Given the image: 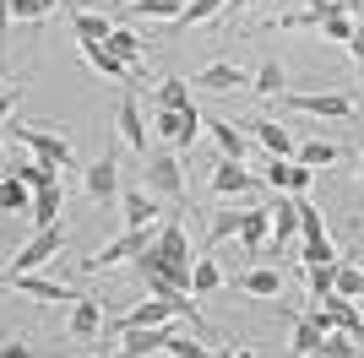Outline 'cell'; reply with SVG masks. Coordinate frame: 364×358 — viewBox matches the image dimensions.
Instances as JSON below:
<instances>
[{"label":"cell","instance_id":"1","mask_svg":"<svg viewBox=\"0 0 364 358\" xmlns=\"http://www.w3.org/2000/svg\"><path fill=\"white\" fill-rule=\"evenodd\" d=\"M0 136H11V141H22V147L38 158V163H49V168H71L76 158H71V141H65V131H33V125H22V119H6L0 125Z\"/></svg>","mask_w":364,"mask_h":358},{"label":"cell","instance_id":"2","mask_svg":"<svg viewBox=\"0 0 364 358\" xmlns=\"http://www.w3.org/2000/svg\"><path fill=\"white\" fill-rule=\"evenodd\" d=\"M0 288H11V293L33 298V304H76V288L55 283V277H38V271H0Z\"/></svg>","mask_w":364,"mask_h":358},{"label":"cell","instance_id":"3","mask_svg":"<svg viewBox=\"0 0 364 358\" xmlns=\"http://www.w3.org/2000/svg\"><path fill=\"white\" fill-rule=\"evenodd\" d=\"M152 136H164V141H180L185 152L201 141V109L185 104V109H152Z\"/></svg>","mask_w":364,"mask_h":358},{"label":"cell","instance_id":"4","mask_svg":"<svg viewBox=\"0 0 364 358\" xmlns=\"http://www.w3.org/2000/svg\"><path fill=\"white\" fill-rule=\"evenodd\" d=\"M60 250H65V223L33 228V239L11 255V271H38V266H49V261H55Z\"/></svg>","mask_w":364,"mask_h":358},{"label":"cell","instance_id":"5","mask_svg":"<svg viewBox=\"0 0 364 358\" xmlns=\"http://www.w3.org/2000/svg\"><path fill=\"white\" fill-rule=\"evenodd\" d=\"M283 104L316 119H353V92H283Z\"/></svg>","mask_w":364,"mask_h":358},{"label":"cell","instance_id":"6","mask_svg":"<svg viewBox=\"0 0 364 358\" xmlns=\"http://www.w3.org/2000/svg\"><path fill=\"white\" fill-rule=\"evenodd\" d=\"M147 244H152L147 228H125V234H120V239H109L98 255H87V261H82V271H104V266H120V261H136Z\"/></svg>","mask_w":364,"mask_h":358},{"label":"cell","instance_id":"7","mask_svg":"<svg viewBox=\"0 0 364 358\" xmlns=\"http://www.w3.org/2000/svg\"><path fill=\"white\" fill-rule=\"evenodd\" d=\"M141 174H147V190H152V195L185 201V168H180V158H174V152H152Z\"/></svg>","mask_w":364,"mask_h":358},{"label":"cell","instance_id":"8","mask_svg":"<svg viewBox=\"0 0 364 358\" xmlns=\"http://www.w3.org/2000/svg\"><path fill=\"white\" fill-rule=\"evenodd\" d=\"M191 87H201V92H250V71L234 65V60H218V65L191 76Z\"/></svg>","mask_w":364,"mask_h":358},{"label":"cell","instance_id":"9","mask_svg":"<svg viewBox=\"0 0 364 358\" xmlns=\"http://www.w3.org/2000/svg\"><path fill=\"white\" fill-rule=\"evenodd\" d=\"M245 136H250L267 158H294V136L283 131L277 119H245Z\"/></svg>","mask_w":364,"mask_h":358},{"label":"cell","instance_id":"10","mask_svg":"<svg viewBox=\"0 0 364 358\" xmlns=\"http://www.w3.org/2000/svg\"><path fill=\"white\" fill-rule=\"evenodd\" d=\"M207 185H213V195H245V190H256L261 179L250 174V168L245 163H234V158H218V168H213V179H207Z\"/></svg>","mask_w":364,"mask_h":358},{"label":"cell","instance_id":"11","mask_svg":"<svg viewBox=\"0 0 364 358\" xmlns=\"http://www.w3.org/2000/svg\"><path fill=\"white\" fill-rule=\"evenodd\" d=\"M82 190H87L92 201H98V207L120 195V163H114V152H104V158H98V163L87 168V179H82Z\"/></svg>","mask_w":364,"mask_h":358},{"label":"cell","instance_id":"12","mask_svg":"<svg viewBox=\"0 0 364 358\" xmlns=\"http://www.w3.org/2000/svg\"><path fill=\"white\" fill-rule=\"evenodd\" d=\"M104 49H109L114 60H120V65H125L131 76H141V65H147V44H141V33H131V28H114V33L104 38Z\"/></svg>","mask_w":364,"mask_h":358},{"label":"cell","instance_id":"13","mask_svg":"<svg viewBox=\"0 0 364 358\" xmlns=\"http://www.w3.org/2000/svg\"><path fill=\"white\" fill-rule=\"evenodd\" d=\"M201 131L218 141V158H234V163L250 158V136H245L240 125H228V119H201Z\"/></svg>","mask_w":364,"mask_h":358},{"label":"cell","instance_id":"14","mask_svg":"<svg viewBox=\"0 0 364 358\" xmlns=\"http://www.w3.org/2000/svg\"><path fill=\"white\" fill-rule=\"evenodd\" d=\"M168 337H174V320H168V326H147V331H125V337H120V358H152V353H164Z\"/></svg>","mask_w":364,"mask_h":358},{"label":"cell","instance_id":"15","mask_svg":"<svg viewBox=\"0 0 364 358\" xmlns=\"http://www.w3.org/2000/svg\"><path fill=\"white\" fill-rule=\"evenodd\" d=\"M114 131H120V141H125L131 152L147 147V125H141V104H136V92H125V98H120V109H114Z\"/></svg>","mask_w":364,"mask_h":358},{"label":"cell","instance_id":"16","mask_svg":"<svg viewBox=\"0 0 364 358\" xmlns=\"http://www.w3.org/2000/svg\"><path fill=\"white\" fill-rule=\"evenodd\" d=\"M272 250H289L294 239H299V207H294V195H272Z\"/></svg>","mask_w":364,"mask_h":358},{"label":"cell","instance_id":"17","mask_svg":"<svg viewBox=\"0 0 364 358\" xmlns=\"http://www.w3.org/2000/svg\"><path fill=\"white\" fill-rule=\"evenodd\" d=\"M65 331H71L76 342L104 337V304H98V298H76V304H71V320H65Z\"/></svg>","mask_w":364,"mask_h":358},{"label":"cell","instance_id":"18","mask_svg":"<svg viewBox=\"0 0 364 358\" xmlns=\"http://www.w3.org/2000/svg\"><path fill=\"white\" fill-rule=\"evenodd\" d=\"M321 310L332 315V326H337V331H348L353 342H364V315H359V304H353V298L326 293V298H321Z\"/></svg>","mask_w":364,"mask_h":358},{"label":"cell","instance_id":"19","mask_svg":"<svg viewBox=\"0 0 364 358\" xmlns=\"http://www.w3.org/2000/svg\"><path fill=\"white\" fill-rule=\"evenodd\" d=\"M120 207H125V228H152L158 223V195L152 190H125Z\"/></svg>","mask_w":364,"mask_h":358},{"label":"cell","instance_id":"20","mask_svg":"<svg viewBox=\"0 0 364 358\" xmlns=\"http://www.w3.org/2000/svg\"><path fill=\"white\" fill-rule=\"evenodd\" d=\"M234 288L250 293V298H277V293H283V271H277V266H250Z\"/></svg>","mask_w":364,"mask_h":358},{"label":"cell","instance_id":"21","mask_svg":"<svg viewBox=\"0 0 364 358\" xmlns=\"http://www.w3.org/2000/svg\"><path fill=\"white\" fill-rule=\"evenodd\" d=\"M228 11V0H185V11L168 22V33H185V28H201V22H218Z\"/></svg>","mask_w":364,"mask_h":358},{"label":"cell","instance_id":"22","mask_svg":"<svg viewBox=\"0 0 364 358\" xmlns=\"http://www.w3.org/2000/svg\"><path fill=\"white\" fill-rule=\"evenodd\" d=\"M250 92H261V98H283V92H289V76H283V60L277 55L261 60V71L250 76Z\"/></svg>","mask_w":364,"mask_h":358},{"label":"cell","instance_id":"23","mask_svg":"<svg viewBox=\"0 0 364 358\" xmlns=\"http://www.w3.org/2000/svg\"><path fill=\"white\" fill-rule=\"evenodd\" d=\"M60 207H65V190H60V185H49V190H33V207H28L33 228H49V223H60Z\"/></svg>","mask_w":364,"mask_h":358},{"label":"cell","instance_id":"24","mask_svg":"<svg viewBox=\"0 0 364 358\" xmlns=\"http://www.w3.org/2000/svg\"><path fill=\"white\" fill-rule=\"evenodd\" d=\"M267 234H272V212L267 207H245V223H240V244L250 255L261 250V244H267Z\"/></svg>","mask_w":364,"mask_h":358},{"label":"cell","instance_id":"25","mask_svg":"<svg viewBox=\"0 0 364 358\" xmlns=\"http://www.w3.org/2000/svg\"><path fill=\"white\" fill-rule=\"evenodd\" d=\"M6 174H16L28 190H49V185H60V168L38 163V158H22V163H6Z\"/></svg>","mask_w":364,"mask_h":358},{"label":"cell","instance_id":"26","mask_svg":"<svg viewBox=\"0 0 364 358\" xmlns=\"http://www.w3.org/2000/svg\"><path fill=\"white\" fill-rule=\"evenodd\" d=\"M71 28H76V44H104L109 33H114V22H109L104 11H76Z\"/></svg>","mask_w":364,"mask_h":358},{"label":"cell","instance_id":"27","mask_svg":"<svg viewBox=\"0 0 364 358\" xmlns=\"http://www.w3.org/2000/svg\"><path fill=\"white\" fill-rule=\"evenodd\" d=\"M343 152L332 147V141H299L294 147V163H304V168H332Z\"/></svg>","mask_w":364,"mask_h":358},{"label":"cell","instance_id":"28","mask_svg":"<svg viewBox=\"0 0 364 358\" xmlns=\"http://www.w3.org/2000/svg\"><path fill=\"white\" fill-rule=\"evenodd\" d=\"M82 60H87V65H92L98 76H114V82H131V71H125V65H120L114 55H109L104 44H82Z\"/></svg>","mask_w":364,"mask_h":358},{"label":"cell","instance_id":"29","mask_svg":"<svg viewBox=\"0 0 364 358\" xmlns=\"http://www.w3.org/2000/svg\"><path fill=\"white\" fill-rule=\"evenodd\" d=\"M28 207H33V190L16 174H0V212H28Z\"/></svg>","mask_w":364,"mask_h":358},{"label":"cell","instance_id":"30","mask_svg":"<svg viewBox=\"0 0 364 358\" xmlns=\"http://www.w3.org/2000/svg\"><path fill=\"white\" fill-rule=\"evenodd\" d=\"M240 223H245V207H223L207 228V244H223V239H240Z\"/></svg>","mask_w":364,"mask_h":358},{"label":"cell","instance_id":"31","mask_svg":"<svg viewBox=\"0 0 364 358\" xmlns=\"http://www.w3.org/2000/svg\"><path fill=\"white\" fill-rule=\"evenodd\" d=\"M223 288V271H218V261H191V293H218Z\"/></svg>","mask_w":364,"mask_h":358},{"label":"cell","instance_id":"32","mask_svg":"<svg viewBox=\"0 0 364 358\" xmlns=\"http://www.w3.org/2000/svg\"><path fill=\"white\" fill-rule=\"evenodd\" d=\"M304 283H310V304H321V298L332 293V283H337V261H326V266H304Z\"/></svg>","mask_w":364,"mask_h":358},{"label":"cell","instance_id":"33","mask_svg":"<svg viewBox=\"0 0 364 358\" xmlns=\"http://www.w3.org/2000/svg\"><path fill=\"white\" fill-rule=\"evenodd\" d=\"M316 358H359V342H353L348 331H326L316 347Z\"/></svg>","mask_w":364,"mask_h":358},{"label":"cell","instance_id":"34","mask_svg":"<svg viewBox=\"0 0 364 358\" xmlns=\"http://www.w3.org/2000/svg\"><path fill=\"white\" fill-rule=\"evenodd\" d=\"M299 261H304V266H326V261H337V244L326 234H321V239H299Z\"/></svg>","mask_w":364,"mask_h":358},{"label":"cell","instance_id":"35","mask_svg":"<svg viewBox=\"0 0 364 358\" xmlns=\"http://www.w3.org/2000/svg\"><path fill=\"white\" fill-rule=\"evenodd\" d=\"M131 11H136V16H152V22H174V16L185 11V0H136Z\"/></svg>","mask_w":364,"mask_h":358},{"label":"cell","instance_id":"36","mask_svg":"<svg viewBox=\"0 0 364 358\" xmlns=\"http://www.w3.org/2000/svg\"><path fill=\"white\" fill-rule=\"evenodd\" d=\"M185 104H191L185 76H164V87H158V109H185Z\"/></svg>","mask_w":364,"mask_h":358},{"label":"cell","instance_id":"37","mask_svg":"<svg viewBox=\"0 0 364 358\" xmlns=\"http://www.w3.org/2000/svg\"><path fill=\"white\" fill-rule=\"evenodd\" d=\"M316 347H321V331H316V326H310V320L299 315V320H294V358H310Z\"/></svg>","mask_w":364,"mask_h":358},{"label":"cell","instance_id":"38","mask_svg":"<svg viewBox=\"0 0 364 358\" xmlns=\"http://www.w3.org/2000/svg\"><path fill=\"white\" fill-rule=\"evenodd\" d=\"M359 288H364V271H359V266H343V261H337V283H332V293L359 298Z\"/></svg>","mask_w":364,"mask_h":358},{"label":"cell","instance_id":"39","mask_svg":"<svg viewBox=\"0 0 364 358\" xmlns=\"http://www.w3.org/2000/svg\"><path fill=\"white\" fill-rule=\"evenodd\" d=\"M353 28H359V22H353V16H332V22H321V38H332V44H343L348 49V38H353Z\"/></svg>","mask_w":364,"mask_h":358},{"label":"cell","instance_id":"40","mask_svg":"<svg viewBox=\"0 0 364 358\" xmlns=\"http://www.w3.org/2000/svg\"><path fill=\"white\" fill-rule=\"evenodd\" d=\"M164 353H168V358H201V353H207V347H201L196 337H185V331H174V337H168V347H164Z\"/></svg>","mask_w":364,"mask_h":358},{"label":"cell","instance_id":"41","mask_svg":"<svg viewBox=\"0 0 364 358\" xmlns=\"http://www.w3.org/2000/svg\"><path fill=\"white\" fill-rule=\"evenodd\" d=\"M6 11L16 16V22H33V28H38V22H44V0H11V6H6Z\"/></svg>","mask_w":364,"mask_h":358},{"label":"cell","instance_id":"42","mask_svg":"<svg viewBox=\"0 0 364 358\" xmlns=\"http://www.w3.org/2000/svg\"><path fill=\"white\" fill-rule=\"evenodd\" d=\"M16 98H22V87H0V125H6V119H11V109H16Z\"/></svg>","mask_w":364,"mask_h":358},{"label":"cell","instance_id":"43","mask_svg":"<svg viewBox=\"0 0 364 358\" xmlns=\"http://www.w3.org/2000/svg\"><path fill=\"white\" fill-rule=\"evenodd\" d=\"M0 358H33V347L22 342V337H6V342H0Z\"/></svg>","mask_w":364,"mask_h":358},{"label":"cell","instance_id":"44","mask_svg":"<svg viewBox=\"0 0 364 358\" xmlns=\"http://www.w3.org/2000/svg\"><path fill=\"white\" fill-rule=\"evenodd\" d=\"M348 55L364 65V28H353V38H348Z\"/></svg>","mask_w":364,"mask_h":358},{"label":"cell","instance_id":"45","mask_svg":"<svg viewBox=\"0 0 364 358\" xmlns=\"http://www.w3.org/2000/svg\"><path fill=\"white\" fill-rule=\"evenodd\" d=\"M6 33H11V11L0 6V44H6Z\"/></svg>","mask_w":364,"mask_h":358},{"label":"cell","instance_id":"46","mask_svg":"<svg viewBox=\"0 0 364 358\" xmlns=\"http://www.w3.org/2000/svg\"><path fill=\"white\" fill-rule=\"evenodd\" d=\"M250 6H256V0H228V16H234V11H250Z\"/></svg>","mask_w":364,"mask_h":358},{"label":"cell","instance_id":"47","mask_svg":"<svg viewBox=\"0 0 364 358\" xmlns=\"http://www.w3.org/2000/svg\"><path fill=\"white\" fill-rule=\"evenodd\" d=\"M359 185H364V147H359Z\"/></svg>","mask_w":364,"mask_h":358},{"label":"cell","instance_id":"48","mask_svg":"<svg viewBox=\"0 0 364 358\" xmlns=\"http://www.w3.org/2000/svg\"><path fill=\"white\" fill-rule=\"evenodd\" d=\"M55 6H60V0H44V11H55Z\"/></svg>","mask_w":364,"mask_h":358},{"label":"cell","instance_id":"49","mask_svg":"<svg viewBox=\"0 0 364 358\" xmlns=\"http://www.w3.org/2000/svg\"><path fill=\"white\" fill-rule=\"evenodd\" d=\"M353 22H359V28H364V6H359V16H353Z\"/></svg>","mask_w":364,"mask_h":358},{"label":"cell","instance_id":"50","mask_svg":"<svg viewBox=\"0 0 364 358\" xmlns=\"http://www.w3.org/2000/svg\"><path fill=\"white\" fill-rule=\"evenodd\" d=\"M92 358H120V353H92Z\"/></svg>","mask_w":364,"mask_h":358},{"label":"cell","instance_id":"51","mask_svg":"<svg viewBox=\"0 0 364 358\" xmlns=\"http://www.w3.org/2000/svg\"><path fill=\"white\" fill-rule=\"evenodd\" d=\"M201 358H218V353H201Z\"/></svg>","mask_w":364,"mask_h":358},{"label":"cell","instance_id":"52","mask_svg":"<svg viewBox=\"0 0 364 358\" xmlns=\"http://www.w3.org/2000/svg\"><path fill=\"white\" fill-rule=\"evenodd\" d=\"M359 271H364V255H359Z\"/></svg>","mask_w":364,"mask_h":358},{"label":"cell","instance_id":"53","mask_svg":"<svg viewBox=\"0 0 364 358\" xmlns=\"http://www.w3.org/2000/svg\"><path fill=\"white\" fill-rule=\"evenodd\" d=\"M0 6H11V0H0Z\"/></svg>","mask_w":364,"mask_h":358},{"label":"cell","instance_id":"54","mask_svg":"<svg viewBox=\"0 0 364 358\" xmlns=\"http://www.w3.org/2000/svg\"><path fill=\"white\" fill-rule=\"evenodd\" d=\"M359 298H364V288H359Z\"/></svg>","mask_w":364,"mask_h":358},{"label":"cell","instance_id":"55","mask_svg":"<svg viewBox=\"0 0 364 358\" xmlns=\"http://www.w3.org/2000/svg\"><path fill=\"white\" fill-rule=\"evenodd\" d=\"M0 87H6V82H0Z\"/></svg>","mask_w":364,"mask_h":358}]
</instances>
